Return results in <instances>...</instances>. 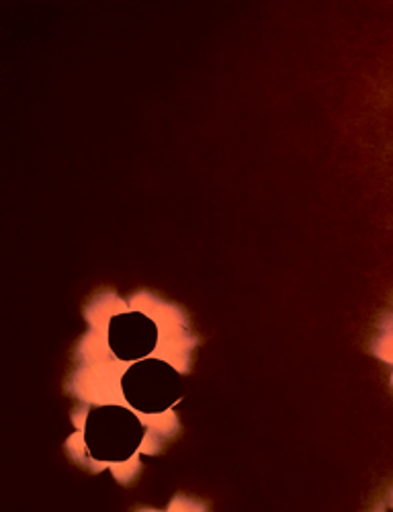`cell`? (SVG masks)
Here are the masks:
<instances>
[{"mask_svg": "<svg viewBox=\"0 0 393 512\" xmlns=\"http://www.w3.org/2000/svg\"><path fill=\"white\" fill-rule=\"evenodd\" d=\"M121 394L140 414H164L183 396V377L168 361L148 357L131 363L121 377Z\"/></svg>", "mask_w": 393, "mask_h": 512, "instance_id": "2", "label": "cell"}, {"mask_svg": "<svg viewBox=\"0 0 393 512\" xmlns=\"http://www.w3.org/2000/svg\"><path fill=\"white\" fill-rule=\"evenodd\" d=\"M160 340L156 322L144 312H121L109 320L107 345L109 351L123 363H138L148 359Z\"/></svg>", "mask_w": 393, "mask_h": 512, "instance_id": "3", "label": "cell"}, {"mask_svg": "<svg viewBox=\"0 0 393 512\" xmlns=\"http://www.w3.org/2000/svg\"><path fill=\"white\" fill-rule=\"evenodd\" d=\"M146 439L140 416L125 406L105 404L93 408L84 420V447L97 463H125Z\"/></svg>", "mask_w": 393, "mask_h": 512, "instance_id": "1", "label": "cell"}]
</instances>
